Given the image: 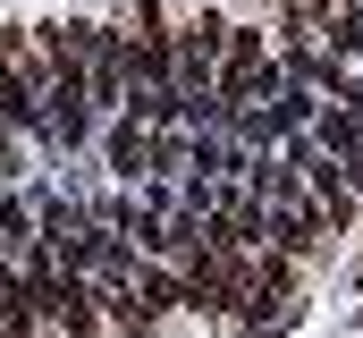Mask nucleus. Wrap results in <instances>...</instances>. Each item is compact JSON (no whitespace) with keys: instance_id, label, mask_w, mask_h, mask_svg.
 I'll return each instance as SVG.
<instances>
[{"instance_id":"3","label":"nucleus","mask_w":363,"mask_h":338,"mask_svg":"<svg viewBox=\"0 0 363 338\" xmlns=\"http://www.w3.org/2000/svg\"><path fill=\"white\" fill-rule=\"evenodd\" d=\"M321 144H338V153L363 144V93H338V102L321 110Z\"/></svg>"},{"instance_id":"1","label":"nucleus","mask_w":363,"mask_h":338,"mask_svg":"<svg viewBox=\"0 0 363 338\" xmlns=\"http://www.w3.org/2000/svg\"><path fill=\"white\" fill-rule=\"evenodd\" d=\"M43 102H51V110H43V127H51L60 144H77V136L93 127V110H85V77H51V93H43Z\"/></svg>"},{"instance_id":"2","label":"nucleus","mask_w":363,"mask_h":338,"mask_svg":"<svg viewBox=\"0 0 363 338\" xmlns=\"http://www.w3.org/2000/svg\"><path fill=\"white\" fill-rule=\"evenodd\" d=\"M110 161H118V178H127V186H135V178H144V169H152V127H135V119H127V127H118V136H110Z\"/></svg>"}]
</instances>
